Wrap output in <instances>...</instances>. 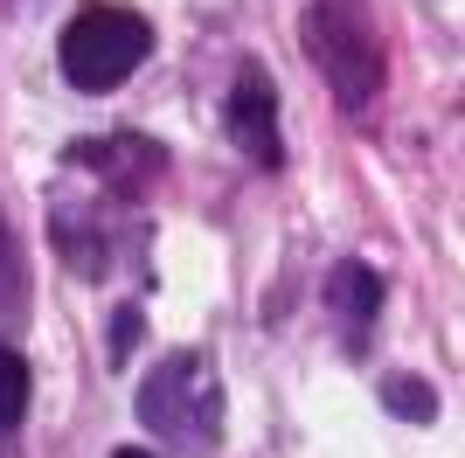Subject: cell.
I'll list each match as a JSON object with an SVG mask.
<instances>
[{
  "mask_svg": "<svg viewBox=\"0 0 465 458\" xmlns=\"http://www.w3.org/2000/svg\"><path fill=\"white\" fill-rule=\"evenodd\" d=\"M133 410H139V423L181 458H209L215 444H223V375H215V362L202 347L160 354V368L139 382Z\"/></svg>",
  "mask_w": 465,
  "mask_h": 458,
  "instance_id": "6da1fadb",
  "label": "cell"
},
{
  "mask_svg": "<svg viewBox=\"0 0 465 458\" xmlns=\"http://www.w3.org/2000/svg\"><path fill=\"white\" fill-rule=\"evenodd\" d=\"M306 49H312V70L327 76V91L341 112H375L382 97V76H389V49H382V28H375L369 0H312L306 7Z\"/></svg>",
  "mask_w": 465,
  "mask_h": 458,
  "instance_id": "7a4b0ae2",
  "label": "cell"
},
{
  "mask_svg": "<svg viewBox=\"0 0 465 458\" xmlns=\"http://www.w3.org/2000/svg\"><path fill=\"white\" fill-rule=\"evenodd\" d=\"M153 56V21L139 7H118V0H91L84 15H70L56 42V63H63V84L84 97H104L118 84H133V70Z\"/></svg>",
  "mask_w": 465,
  "mask_h": 458,
  "instance_id": "3957f363",
  "label": "cell"
},
{
  "mask_svg": "<svg viewBox=\"0 0 465 458\" xmlns=\"http://www.w3.org/2000/svg\"><path fill=\"white\" fill-rule=\"evenodd\" d=\"M63 167L91 174L97 188L118 194V202H146V188H160V174H167V146L133 133V125H112V133H97V139H70Z\"/></svg>",
  "mask_w": 465,
  "mask_h": 458,
  "instance_id": "277c9868",
  "label": "cell"
},
{
  "mask_svg": "<svg viewBox=\"0 0 465 458\" xmlns=\"http://www.w3.org/2000/svg\"><path fill=\"white\" fill-rule=\"evenodd\" d=\"M223 133L230 146L251 160V167L278 174L285 167V133H278V84L264 63H236L230 76V97H223Z\"/></svg>",
  "mask_w": 465,
  "mask_h": 458,
  "instance_id": "5b68a950",
  "label": "cell"
},
{
  "mask_svg": "<svg viewBox=\"0 0 465 458\" xmlns=\"http://www.w3.org/2000/svg\"><path fill=\"white\" fill-rule=\"evenodd\" d=\"M382 271L369 264V257H341V264L327 271V313L333 326H341V347L348 354H361L375 334V320H382Z\"/></svg>",
  "mask_w": 465,
  "mask_h": 458,
  "instance_id": "8992f818",
  "label": "cell"
},
{
  "mask_svg": "<svg viewBox=\"0 0 465 458\" xmlns=\"http://www.w3.org/2000/svg\"><path fill=\"white\" fill-rule=\"evenodd\" d=\"M49 236H56L70 271H84V278H104V271H112V229H97L91 209H49Z\"/></svg>",
  "mask_w": 465,
  "mask_h": 458,
  "instance_id": "52a82bcc",
  "label": "cell"
},
{
  "mask_svg": "<svg viewBox=\"0 0 465 458\" xmlns=\"http://www.w3.org/2000/svg\"><path fill=\"white\" fill-rule=\"evenodd\" d=\"M28 396H35V375H28V354L15 341H0V452L28 417Z\"/></svg>",
  "mask_w": 465,
  "mask_h": 458,
  "instance_id": "ba28073f",
  "label": "cell"
},
{
  "mask_svg": "<svg viewBox=\"0 0 465 458\" xmlns=\"http://www.w3.org/2000/svg\"><path fill=\"white\" fill-rule=\"evenodd\" d=\"M28 320V264L15 250V229L0 223V341H15Z\"/></svg>",
  "mask_w": 465,
  "mask_h": 458,
  "instance_id": "9c48e42d",
  "label": "cell"
},
{
  "mask_svg": "<svg viewBox=\"0 0 465 458\" xmlns=\"http://www.w3.org/2000/svg\"><path fill=\"white\" fill-rule=\"evenodd\" d=\"M382 410L403 423H438V389L424 375H389L382 382Z\"/></svg>",
  "mask_w": 465,
  "mask_h": 458,
  "instance_id": "30bf717a",
  "label": "cell"
},
{
  "mask_svg": "<svg viewBox=\"0 0 465 458\" xmlns=\"http://www.w3.org/2000/svg\"><path fill=\"white\" fill-rule=\"evenodd\" d=\"M139 341H146V313H139V305H118V313H112V347H104V368H125Z\"/></svg>",
  "mask_w": 465,
  "mask_h": 458,
  "instance_id": "8fae6325",
  "label": "cell"
},
{
  "mask_svg": "<svg viewBox=\"0 0 465 458\" xmlns=\"http://www.w3.org/2000/svg\"><path fill=\"white\" fill-rule=\"evenodd\" d=\"M112 458H153V452H139V444H118V452Z\"/></svg>",
  "mask_w": 465,
  "mask_h": 458,
  "instance_id": "7c38bea8",
  "label": "cell"
}]
</instances>
